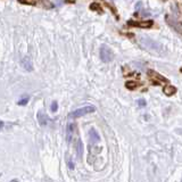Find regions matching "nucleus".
Returning a JSON list of instances; mask_svg holds the SVG:
<instances>
[{"instance_id": "1a4fd4ad", "label": "nucleus", "mask_w": 182, "mask_h": 182, "mask_svg": "<svg viewBox=\"0 0 182 182\" xmlns=\"http://www.w3.org/2000/svg\"><path fill=\"white\" fill-rule=\"evenodd\" d=\"M89 137H90V141L92 143H96L100 141V135L98 134V132L94 130V129H91L89 131Z\"/></svg>"}, {"instance_id": "9d476101", "label": "nucleus", "mask_w": 182, "mask_h": 182, "mask_svg": "<svg viewBox=\"0 0 182 182\" xmlns=\"http://www.w3.org/2000/svg\"><path fill=\"white\" fill-rule=\"evenodd\" d=\"M21 64L23 65V67L27 69V71H32L33 69V66H32V62L28 57H24L22 60H21Z\"/></svg>"}, {"instance_id": "f8f14e48", "label": "nucleus", "mask_w": 182, "mask_h": 182, "mask_svg": "<svg viewBox=\"0 0 182 182\" xmlns=\"http://www.w3.org/2000/svg\"><path fill=\"white\" fill-rule=\"evenodd\" d=\"M176 91H178V89H176L174 85H166V87L164 88V93H165L166 96H173V94H175Z\"/></svg>"}, {"instance_id": "9b49d317", "label": "nucleus", "mask_w": 182, "mask_h": 182, "mask_svg": "<svg viewBox=\"0 0 182 182\" xmlns=\"http://www.w3.org/2000/svg\"><path fill=\"white\" fill-rule=\"evenodd\" d=\"M74 132H75V125L74 124H68V126H67V141L69 142L71 141V139H72V137L74 135Z\"/></svg>"}, {"instance_id": "dca6fc26", "label": "nucleus", "mask_w": 182, "mask_h": 182, "mask_svg": "<svg viewBox=\"0 0 182 182\" xmlns=\"http://www.w3.org/2000/svg\"><path fill=\"white\" fill-rule=\"evenodd\" d=\"M27 101H28V97H24V98L19 99V101H18V105H21V106H24V105L27 104Z\"/></svg>"}, {"instance_id": "412c9836", "label": "nucleus", "mask_w": 182, "mask_h": 182, "mask_svg": "<svg viewBox=\"0 0 182 182\" xmlns=\"http://www.w3.org/2000/svg\"><path fill=\"white\" fill-rule=\"evenodd\" d=\"M112 1H113V0H112Z\"/></svg>"}, {"instance_id": "aec40b11", "label": "nucleus", "mask_w": 182, "mask_h": 182, "mask_svg": "<svg viewBox=\"0 0 182 182\" xmlns=\"http://www.w3.org/2000/svg\"><path fill=\"white\" fill-rule=\"evenodd\" d=\"M2 126H3V123H2V122H0V130L2 129Z\"/></svg>"}, {"instance_id": "6e6552de", "label": "nucleus", "mask_w": 182, "mask_h": 182, "mask_svg": "<svg viewBox=\"0 0 182 182\" xmlns=\"http://www.w3.org/2000/svg\"><path fill=\"white\" fill-rule=\"evenodd\" d=\"M148 73H149V75H150V78H154V80H156V81H159V82H169L167 78H164L163 75H160L159 73H157V72L153 71V69H149Z\"/></svg>"}, {"instance_id": "4468645a", "label": "nucleus", "mask_w": 182, "mask_h": 182, "mask_svg": "<svg viewBox=\"0 0 182 182\" xmlns=\"http://www.w3.org/2000/svg\"><path fill=\"white\" fill-rule=\"evenodd\" d=\"M90 9H92V10H97V12H101V10H103L101 7H100V5H99L98 2H93V3H91Z\"/></svg>"}, {"instance_id": "a211bd4d", "label": "nucleus", "mask_w": 182, "mask_h": 182, "mask_svg": "<svg viewBox=\"0 0 182 182\" xmlns=\"http://www.w3.org/2000/svg\"><path fill=\"white\" fill-rule=\"evenodd\" d=\"M139 105H140V106H144V105H146L144 100H143V99H140V100H139Z\"/></svg>"}, {"instance_id": "f03ea898", "label": "nucleus", "mask_w": 182, "mask_h": 182, "mask_svg": "<svg viewBox=\"0 0 182 182\" xmlns=\"http://www.w3.org/2000/svg\"><path fill=\"white\" fill-rule=\"evenodd\" d=\"M21 3L24 5H31V6H38L44 9H52L55 5L49 0H18Z\"/></svg>"}, {"instance_id": "7ed1b4c3", "label": "nucleus", "mask_w": 182, "mask_h": 182, "mask_svg": "<svg viewBox=\"0 0 182 182\" xmlns=\"http://www.w3.org/2000/svg\"><path fill=\"white\" fill-rule=\"evenodd\" d=\"M94 110H96V107H93V106H84V107H81V108H78L76 110L72 112L69 114V117L71 118H78V117L84 116L87 114L93 113Z\"/></svg>"}, {"instance_id": "0eeeda50", "label": "nucleus", "mask_w": 182, "mask_h": 182, "mask_svg": "<svg viewBox=\"0 0 182 182\" xmlns=\"http://www.w3.org/2000/svg\"><path fill=\"white\" fill-rule=\"evenodd\" d=\"M37 117H38V122L40 123V125H41V126H46V125H48V124H49V122H50V118H49V116H48L44 112H42V110L38 112V115H37Z\"/></svg>"}, {"instance_id": "f257e3e1", "label": "nucleus", "mask_w": 182, "mask_h": 182, "mask_svg": "<svg viewBox=\"0 0 182 182\" xmlns=\"http://www.w3.org/2000/svg\"><path fill=\"white\" fill-rule=\"evenodd\" d=\"M139 44L141 46V48L146 49V50H149V51H154V52H159L160 51V46L157 43L156 41L149 39V38H140L139 39Z\"/></svg>"}, {"instance_id": "39448f33", "label": "nucleus", "mask_w": 182, "mask_h": 182, "mask_svg": "<svg viewBox=\"0 0 182 182\" xmlns=\"http://www.w3.org/2000/svg\"><path fill=\"white\" fill-rule=\"evenodd\" d=\"M129 25L132 26H138V27H141V28H149L154 25V22L151 19H146V21H140V22H134V21H129L128 22Z\"/></svg>"}, {"instance_id": "2eb2a0df", "label": "nucleus", "mask_w": 182, "mask_h": 182, "mask_svg": "<svg viewBox=\"0 0 182 182\" xmlns=\"http://www.w3.org/2000/svg\"><path fill=\"white\" fill-rule=\"evenodd\" d=\"M82 154H83V146H82V141H81V140H78V158H81V157H82Z\"/></svg>"}, {"instance_id": "ddd939ff", "label": "nucleus", "mask_w": 182, "mask_h": 182, "mask_svg": "<svg viewBox=\"0 0 182 182\" xmlns=\"http://www.w3.org/2000/svg\"><path fill=\"white\" fill-rule=\"evenodd\" d=\"M125 87H126L128 89H130V90H134V89L138 87V83H137V82H133V81H130V82H126Z\"/></svg>"}, {"instance_id": "20e7f679", "label": "nucleus", "mask_w": 182, "mask_h": 182, "mask_svg": "<svg viewBox=\"0 0 182 182\" xmlns=\"http://www.w3.org/2000/svg\"><path fill=\"white\" fill-rule=\"evenodd\" d=\"M100 58L104 63H108L113 60V51L107 46H103L100 48Z\"/></svg>"}, {"instance_id": "6ab92c4d", "label": "nucleus", "mask_w": 182, "mask_h": 182, "mask_svg": "<svg viewBox=\"0 0 182 182\" xmlns=\"http://www.w3.org/2000/svg\"><path fill=\"white\" fill-rule=\"evenodd\" d=\"M66 2H69V3H73V2H75V0H65Z\"/></svg>"}, {"instance_id": "423d86ee", "label": "nucleus", "mask_w": 182, "mask_h": 182, "mask_svg": "<svg viewBox=\"0 0 182 182\" xmlns=\"http://www.w3.org/2000/svg\"><path fill=\"white\" fill-rule=\"evenodd\" d=\"M165 18H166V22H167L169 25H171L173 28H175L178 33H181V23H180V21H178L175 18H172L169 15H167Z\"/></svg>"}, {"instance_id": "f3484780", "label": "nucleus", "mask_w": 182, "mask_h": 182, "mask_svg": "<svg viewBox=\"0 0 182 182\" xmlns=\"http://www.w3.org/2000/svg\"><path fill=\"white\" fill-rule=\"evenodd\" d=\"M57 108H58V105H57V103H56V101H52L51 106H50V110H51V112H56V110H57Z\"/></svg>"}]
</instances>
